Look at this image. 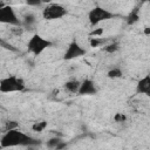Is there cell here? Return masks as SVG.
Segmentation results:
<instances>
[{
  "label": "cell",
  "mask_w": 150,
  "mask_h": 150,
  "mask_svg": "<svg viewBox=\"0 0 150 150\" xmlns=\"http://www.w3.org/2000/svg\"><path fill=\"white\" fill-rule=\"evenodd\" d=\"M41 142L39 139H35L18 129L8 130L5 131V134L1 137V148H9V146H16V145H22V146H34L39 145Z\"/></svg>",
  "instance_id": "obj_1"
},
{
  "label": "cell",
  "mask_w": 150,
  "mask_h": 150,
  "mask_svg": "<svg viewBox=\"0 0 150 150\" xmlns=\"http://www.w3.org/2000/svg\"><path fill=\"white\" fill-rule=\"evenodd\" d=\"M26 84L21 77H16L14 75L5 77L0 81V91L1 93H13V91H22L25 90Z\"/></svg>",
  "instance_id": "obj_2"
},
{
  "label": "cell",
  "mask_w": 150,
  "mask_h": 150,
  "mask_svg": "<svg viewBox=\"0 0 150 150\" xmlns=\"http://www.w3.org/2000/svg\"><path fill=\"white\" fill-rule=\"evenodd\" d=\"M53 46V42L52 41H49V40H46V39H43L41 35H39V34H34L30 39H29V41H28V43H27V48H28V50L32 53V54H34V55H40L45 49H47V48H49V47H52Z\"/></svg>",
  "instance_id": "obj_3"
},
{
  "label": "cell",
  "mask_w": 150,
  "mask_h": 150,
  "mask_svg": "<svg viewBox=\"0 0 150 150\" xmlns=\"http://www.w3.org/2000/svg\"><path fill=\"white\" fill-rule=\"evenodd\" d=\"M114 16H115L114 13H111L108 9H105L103 7H100V6H96V7L91 8L88 13V19H89V22H90L91 26H96L102 21L112 19Z\"/></svg>",
  "instance_id": "obj_4"
},
{
  "label": "cell",
  "mask_w": 150,
  "mask_h": 150,
  "mask_svg": "<svg viewBox=\"0 0 150 150\" xmlns=\"http://www.w3.org/2000/svg\"><path fill=\"white\" fill-rule=\"evenodd\" d=\"M67 9L60 4H50L43 8L42 16L46 20H56L67 15Z\"/></svg>",
  "instance_id": "obj_5"
},
{
  "label": "cell",
  "mask_w": 150,
  "mask_h": 150,
  "mask_svg": "<svg viewBox=\"0 0 150 150\" xmlns=\"http://www.w3.org/2000/svg\"><path fill=\"white\" fill-rule=\"evenodd\" d=\"M0 21L4 22V23H8V25H12V26H21L22 22L18 19L14 9L12 6H4L1 5L0 7Z\"/></svg>",
  "instance_id": "obj_6"
},
{
  "label": "cell",
  "mask_w": 150,
  "mask_h": 150,
  "mask_svg": "<svg viewBox=\"0 0 150 150\" xmlns=\"http://www.w3.org/2000/svg\"><path fill=\"white\" fill-rule=\"evenodd\" d=\"M86 53L87 52H86L84 48H82L76 41H73V42L69 43V46H68V48H67V50L63 55V59L67 60V61L74 60V59H77L80 56L86 55Z\"/></svg>",
  "instance_id": "obj_7"
},
{
  "label": "cell",
  "mask_w": 150,
  "mask_h": 150,
  "mask_svg": "<svg viewBox=\"0 0 150 150\" xmlns=\"http://www.w3.org/2000/svg\"><path fill=\"white\" fill-rule=\"evenodd\" d=\"M97 93V89L95 87V83L89 80L86 79L81 82L80 89H79V95H95Z\"/></svg>",
  "instance_id": "obj_8"
},
{
  "label": "cell",
  "mask_w": 150,
  "mask_h": 150,
  "mask_svg": "<svg viewBox=\"0 0 150 150\" xmlns=\"http://www.w3.org/2000/svg\"><path fill=\"white\" fill-rule=\"evenodd\" d=\"M136 93L144 94L150 97V75H145L142 77L136 84Z\"/></svg>",
  "instance_id": "obj_9"
},
{
  "label": "cell",
  "mask_w": 150,
  "mask_h": 150,
  "mask_svg": "<svg viewBox=\"0 0 150 150\" xmlns=\"http://www.w3.org/2000/svg\"><path fill=\"white\" fill-rule=\"evenodd\" d=\"M80 86H81V82H79L77 80H70V81H67L63 87L69 93H79Z\"/></svg>",
  "instance_id": "obj_10"
},
{
  "label": "cell",
  "mask_w": 150,
  "mask_h": 150,
  "mask_svg": "<svg viewBox=\"0 0 150 150\" xmlns=\"http://www.w3.org/2000/svg\"><path fill=\"white\" fill-rule=\"evenodd\" d=\"M138 19H139V15H138V12H137V9H134L129 15H128V18H127V23L130 26V25H134V23H136L137 21H138Z\"/></svg>",
  "instance_id": "obj_11"
},
{
  "label": "cell",
  "mask_w": 150,
  "mask_h": 150,
  "mask_svg": "<svg viewBox=\"0 0 150 150\" xmlns=\"http://www.w3.org/2000/svg\"><path fill=\"white\" fill-rule=\"evenodd\" d=\"M47 128V122L46 121H40V122H35L32 125V130L36 131V132H42L45 129Z\"/></svg>",
  "instance_id": "obj_12"
},
{
  "label": "cell",
  "mask_w": 150,
  "mask_h": 150,
  "mask_svg": "<svg viewBox=\"0 0 150 150\" xmlns=\"http://www.w3.org/2000/svg\"><path fill=\"white\" fill-rule=\"evenodd\" d=\"M105 41H107V39H101L98 36H90V39H89L90 47H98L100 45H103Z\"/></svg>",
  "instance_id": "obj_13"
},
{
  "label": "cell",
  "mask_w": 150,
  "mask_h": 150,
  "mask_svg": "<svg viewBox=\"0 0 150 150\" xmlns=\"http://www.w3.org/2000/svg\"><path fill=\"white\" fill-rule=\"evenodd\" d=\"M122 75H123V73L120 68H112L107 74V76L109 79H120V77H122Z\"/></svg>",
  "instance_id": "obj_14"
},
{
  "label": "cell",
  "mask_w": 150,
  "mask_h": 150,
  "mask_svg": "<svg viewBox=\"0 0 150 150\" xmlns=\"http://www.w3.org/2000/svg\"><path fill=\"white\" fill-rule=\"evenodd\" d=\"M61 142H62L61 138H59V137H53V138H50L49 141H47V146L50 148V149H56L57 145H59Z\"/></svg>",
  "instance_id": "obj_15"
},
{
  "label": "cell",
  "mask_w": 150,
  "mask_h": 150,
  "mask_svg": "<svg viewBox=\"0 0 150 150\" xmlns=\"http://www.w3.org/2000/svg\"><path fill=\"white\" fill-rule=\"evenodd\" d=\"M118 49H120V47H118V43H117V42H112V43L107 45V46L104 47V52H107V53H109V54H112V53L117 52Z\"/></svg>",
  "instance_id": "obj_16"
},
{
  "label": "cell",
  "mask_w": 150,
  "mask_h": 150,
  "mask_svg": "<svg viewBox=\"0 0 150 150\" xmlns=\"http://www.w3.org/2000/svg\"><path fill=\"white\" fill-rule=\"evenodd\" d=\"M19 128V123L16 121H8L6 122L5 124V131H8V130H13V129H18Z\"/></svg>",
  "instance_id": "obj_17"
},
{
  "label": "cell",
  "mask_w": 150,
  "mask_h": 150,
  "mask_svg": "<svg viewBox=\"0 0 150 150\" xmlns=\"http://www.w3.org/2000/svg\"><path fill=\"white\" fill-rule=\"evenodd\" d=\"M35 21H36V19H35V16L33 15V14H28V15H26L25 16V20H23V22H25V25L26 26H32L33 23H35Z\"/></svg>",
  "instance_id": "obj_18"
},
{
  "label": "cell",
  "mask_w": 150,
  "mask_h": 150,
  "mask_svg": "<svg viewBox=\"0 0 150 150\" xmlns=\"http://www.w3.org/2000/svg\"><path fill=\"white\" fill-rule=\"evenodd\" d=\"M114 121L117 122V123L125 122V121H127V116H125L123 112H116V114L114 115Z\"/></svg>",
  "instance_id": "obj_19"
},
{
  "label": "cell",
  "mask_w": 150,
  "mask_h": 150,
  "mask_svg": "<svg viewBox=\"0 0 150 150\" xmlns=\"http://www.w3.org/2000/svg\"><path fill=\"white\" fill-rule=\"evenodd\" d=\"M103 34V28H96L89 33V36H101Z\"/></svg>",
  "instance_id": "obj_20"
},
{
  "label": "cell",
  "mask_w": 150,
  "mask_h": 150,
  "mask_svg": "<svg viewBox=\"0 0 150 150\" xmlns=\"http://www.w3.org/2000/svg\"><path fill=\"white\" fill-rule=\"evenodd\" d=\"M45 0H25V2L29 6H40Z\"/></svg>",
  "instance_id": "obj_21"
},
{
  "label": "cell",
  "mask_w": 150,
  "mask_h": 150,
  "mask_svg": "<svg viewBox=\"0 0 150 150\" xmlns=\"http://www.w3.org/2000/svg\"><path fill=\"white\" fill-rule=\"evenodd\" d=\"M1 45H2V46H4L5 48H6V49H11V50H14V52L16 50V48H14V47H13L12 45H7V43H6L5 41H1Z\"/></svg>",
  "instance_id": "obj_22"
},
{
  "label": "cell",
  "mask_w": 150,
  "mask_h": 150,
  "mask_svg": "<svg viewBox=\"0 0 150 150\" xmlns=\"http://www.w3.org/2000/svg\"><path fill=\"white\" fill-rule=\"evenodd\" d=\"M143 33H144L145 35H150V27H144Z\"/></svg>",
  "instance_id": "obj_23"
},
{
  "label": "cell",
  "mask_w": 150,
  "mask_h": 150,
  "mask_svg": "<svg viewBox=\"0 0 150 150\" xmlns=\"http://www.w3.org/2000/svg\"><path fill=\"white\" fill-rule=\"evenodd\" d=\"M142 2H150V0H141Z\"/></svg>",
  "instance_id": "obj_24"
}]
</instances>
